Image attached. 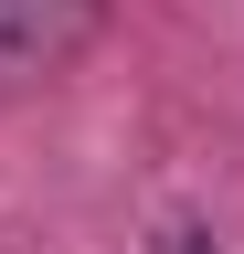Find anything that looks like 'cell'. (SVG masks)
Listing matches in <instances>:
<instances>
[{
    "mask_svg": "<svg viewBox=\"0 0 244 254\" xmlns=\"http://www.w3.org/2000/svg\"><path fill=\"white\" fill-rule=\"evenodd\" d=\"M160 254H212V244L202 233H160Z\"/></svg>",
    "mask_w": 244,
    "mask_h": 254,
    "instance_id": "cell-2",
    "label": "cell"
},
{
    "mask_svg": "<svg viewBox=\"0 0 244 254\" xmlns=\"http://www.w3.org/2000/svg\"><path fill=\"white\" fill-rule=\"evenodd\" d=\"M96 32V0H0V74H43Z\"/></svg>",
    "mask_w": 244,
    "mask_h": 254,
    "instance_id": "cell-1",
    "label": "cell"
}]
</instances>
